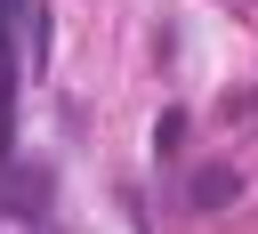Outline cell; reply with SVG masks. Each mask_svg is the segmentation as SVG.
Instances as JSON below:
<instances>
[{"mask_svg": "<svg viewBox=\"0 0 258 234\" xmlns=\"http://www.w3.org/2000/svg\"><path fill=\"white\" fill-rule=\"evenodd\" d=\"M234 186H242V178H234L226 161H210V169H194V210H226V202H234Z\"/></svg>", "mask_w": 258, "mask_h": 234, "instance_id": "obj_1", "label": "cell"}]
</instances>
